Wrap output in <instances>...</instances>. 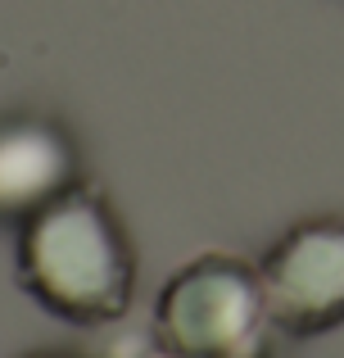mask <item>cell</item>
Segmentation results:
<instances>
[{"mask_svg":"<svg viewBox=\"0 0 344 358\" xmlns=\"http://www.w3.org/2000/svg\"><path fill=\"white\" fill-rule=\"evenodd\" d=\"M276 331L317 336L344 322V222L313 218L290 227L258 268Z\"/></svg>","mask_w":344,"mask_h":358,"instance_id":"cell-3","label":"cell"},{"mask_svg":"<svg viewBox=\"0 0 344 358\" xmlns=\"http://www.w3.org/2000/svg\"><path fill=\"white\" fill-rule=\"evenodd\" d=\"M68 186H77V155L54 122H0V222H27Z\"/></svg>","mask_w":344,"mask_h":358,"instance_id":"cell-4","label":"cell"},{"mask_svg":"<svg viewBox=\"0 0 344 358\" xmlns=\"http://www.w3.org/2000/svg\"><path fill=\"white\" fill-rule=\"evenodd\" d=\"M36 358H63V354H36Z\"/></svg>","mask_w":344,"mask_h":358,"instance_id":"cell-5","label":"cell"},{"mask_svg":"<svg viewBox=\"0 0 344 358\" xmlns=\"http://www.w3.org/2000/svg\"><path fill=\"white\" fill-rule=\"evenodd\" d=\"M18 281L45 313L100 327L132 304L136 259L109 204L91 186H68L18 231Z\"/></svg>","mask_w":344,"mask_h":358,"instance_id":"cell-1","label":"cell"},{"mask_svg":"<svg viewBox=\"0 0 344 358\" xmlns=\"http://www.w3.org/2000/svg\"><path fill=\"white\" fill-rule=\"evenodd\" d=\"M154 331L168 358H272V308L258 268L231 254H204L172 272L154 304Z\"/></svg>","mask_w":344,"mask_h":358,"instance_id":"cell-2","label":"cell"}]
</instances>
